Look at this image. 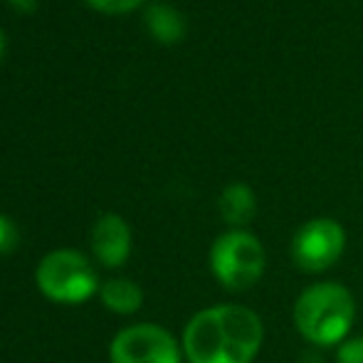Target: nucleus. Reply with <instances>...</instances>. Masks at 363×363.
I'll list each match as a JSON object with an SVG mask.
<instances>
[{
  "instance_id": "obj_1",
  "label": "nucleus",
  "mask_w": 363,
  "mask_h": 363,
  "mask_svg": "<svg viewBox=\"0 0 363 363\" xmlns=\"http://www.w3.org/2000/svg\"><path fill=\"white\" fill-rule=\"evenodd\" d=\"M264 341L257 311L218 304L198 311L183 331V354L191 363H252Z\"/></svg>"
},
{
  "instance_id": "obj_2",
  "label": "nucleus",
  "mask_w": 363,
  "mask_h": 363,
  "mask_svg": "<svg viewBox=\"0 0 363 363\" xmlns=\"http://www.w3.org/2000/svg\"><path fill=\"white\" fill-rule=\"evenodd\" d=\"M356 319V299L344 284L319 282L296 296L294 326L314 346H339L349 339Z\"/></svg>"
},
{
  "instance_id": "obj_3",
  "label": "nucleus",
  "mask_w": 363,
  "mask_h": 363,
  "mask_svg": "<svg viewBox=\"0 0 363 363\" xmlns=\"http://www.w3.org/2000/svg\"><path fill=\"white\" fill-rule=\"evenodd\" d=\"M267 252L247 230H228L211 247V269L230 291H245L262 279Z\"/></svg>"
},
{
  "instance_id": "obj_4",
  "label": "nucleus",
  "mask_w": 363,
  "mask_h": 363,
  "mask_svg": "<svg viewBox=\"0 0 363 363\" xmlns=\"http://www.w3.org/2000/svg\"><path fill=\"white\" fill-rule=\"evenodd\" d=\"M38 287L57 304H82L96 291V272L77 250H55L38 264Z\"/></svg>"
},
{
  "instance_id": "obj_5",
  "label": "nucleus",
  "mask_w": 363,
  "mask_h": 363,
  "mask_svg": "<svg viewBox=\"0 0 363 363\" xmlns=\"http://www.w3.org/2000/svg\"><path fill=\"white\" fill-rule=\"evenodd\" d=\"M346 250V230L334 218L306 220L291 238V259L296 269L319 274L334 267Z\"/></svg>"
},
{
  "instance_id": "obj_6",
  "label": "nucleus",
  "mask_w": 363,
  "mask_h": 363,
  "mask_svg": "<svg viewBox=\"0 0 363 363\" xmlns=\"http://www.w3.org/2000/svg\"><path fill=\"white\" fill-rule=\"evenodd\" d=\"M111 363H181V346L156 324H136L119 331L109 346Z\"/></svg>"
},
{
  "instance_id": "obj_7",
  "label": "nucleus",
  "mask_w": 363,
  "mask_h": 363,
  "mask_svg": "<svg viewBox=\"0 0 363 363\" xmlns=\"http://www.w3.org/2000/svg\"><path fill=\"white\" fill-rule=\"evenodd\" d=\"M91 250L104 267H121L131 255V230L126 220L114 213L101 216L91 230Z\"/></svg>"
},
{
  "instance_id": "obj_8",
  "label": "nucleus",
  "mask_w": 363,
  "mask_h": 363,
  "mask_svg": "<svg viewBox=\"0 0 363 363\" xmlns=\"http://www.w3.org/2000/svg\"><path fill=\"white\" fill-rule=\"evenodd\" d=\"M220 216L233 230H242L245 225L252 223L255 213H257V198L255 191L247 183H230L223 193H220Z\"/></svg>"
},
{
  "instance_id": "obj_9",
  "label": "nucleus",
  "mask_w": 363,
  "mask_h": 363,
  "mask_svg": "<svg viewBox=\"0 0 363 363\" xmlns=\"http://www.w3.org/2000/svg\"><path fill=\"white\" fill-rule=\"evenodd\" d=\"M144 23H146L148 33H151V38L163 45L181 43V40L186 38V20H183V15L178 13L173 5H166V3L148 5Z\"/></svg>"
},
{
  "instance_id": "obj_10",
  "label": "nucleus",
  "mask_w": 363,
  "mask_h": 363,
  "mask_svg": "<svg viewBox=\"0 0 363 363\" xmlns=\"http://www.w3.org/2000/svg\"><path fill=\"white\" fill-rule=\"evenodd\" d=\"M99 296L106 309L116 311V314H134L144 304V291H141L139 284L126 277H116L104 282L99 289Z\"/></svg>"
},
{
  "instance_id": "obj_11",
  "label": "nucleus",
  "mask_w": 363,
  "mask_h": 363,
  "mask_svg": "<svg viewBox=\"0 0 363 363\" xmlns=\"http://www.w3.org/2000/svg\"><path fill=\"white\" fill-rule=\"evenodd\" d=\"M144 0H86V5L106 15H124L136 10Z\"/></svg>"
},
{
  "instance_id": "obj_12",
  "label": "nucleus",
  "mask_w": 363,
  "mask_h": 363,
  "mask_svg": "<svg viewBox=\"0 0 363 363\" xmlns=\"http://www.w3.org/2000/svg\"><path fill=\"white\" fill-rule=\"evenodd\" d=\"M336 363H363V336H351L336 349Z\"/></svg>"
},
{
  "instance_id": "obj_13",
  "label": "nucleus",
  "mask_w": 363,
  "mask_h": 363,
  "mask_svg": "<svg viewBox=\"0 0 363 363\" xmlns=\"http://www.w3.org/2000/svg\"><path fill=\"white\" fill-rule=\"evenodd\" d=\"M15 245H18V228L10 218L0 216V255H8L10 250H15Z\"/></svg>"
},
{
  "instance_id": "obj_14",
  "label": "nucleus",
  "mask_w": 363,
  "mask_h": 363,
  "mask_svg": "<svg viewBox=\"0 0 363 363\" xmlns=\"http://www.w3.org/2000/svg\"><path fill=\"white\" fill-rule=\"evenodd\" d=\"M8 3L13 5L15 10H20V13H33L40 0H8Z\"/></svg>"
},
{
  "instance_id": "obj_15",
  "label": "nucleus",
  "mask_w": 363,
  "mask_h": 363,
  "mask_svg": "<svg viewBox=\"0 0 363 363\" xmlns=\"http://www.w3.org/2000/svg\"><path fill=\"white\" fill-rule=\"evenodd\" d=\"M5 48H8V43H5V35H3V30H0V60L5 57Z\"/></svg>"
}]
</instances>
